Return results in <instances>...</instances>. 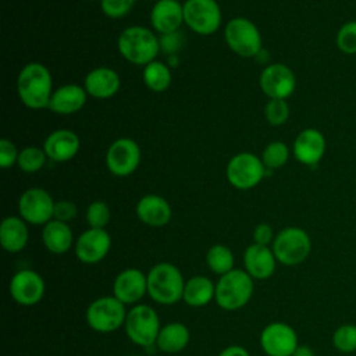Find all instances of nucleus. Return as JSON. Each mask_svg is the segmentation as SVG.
<instances>
[{
	"mask_svg": "<svg viewBox=\"0 0 356 356\" xmlns=\"http://www.w3.org/2000/svg\"><path fill=\"white\" fill-rule=\"evenodd\" d=\"M53 92L51 74L46 65L32 61L22 67L17 76V93L25 107L47 108Z\"/></svg>",
	"mask_w": 356,
	"mask_h": 356,
	"instance_id": "obj_1",
	"label": "nucleus"
},
{
	"mask_svg": "<svg viewBox=\"0 0 356 356\" xmlns=\"http://www.w3.org/2000/svg\"><path fill=\"white\" fill-rule=\"evenodd\" d=\"M117 47L128 63L142 67L154 61L160 51L159 36H156L153 29L142 25L125 28L118 36Z\"/></svg>",
	"mask_w": 356,
	"mask_h": 356,
	"instance_id": "obj_2",
	"label": "nucleus"
},
{
	"mask_svg": "<svg viewBox=\"0 0 356 356\" xmlns=\"http://www.w3.org/2000/svg\"><path fill=\"white\" fill-rule=\"evenodd\" d=\"M147 275V295L159 305L171 306L182 300L185 280L181 270L168 261L154 264Z\"/></svg>",
	"mask_w": 356,
	"mask_h": 356,
	"instance_id": "obj_3",
	"label": "nucleus"
},
{
	"mask_svg": "<svg viewBox=\"0 0 356 356\" xmlns=\"http://www.w3.org/2000/svg\"><path fill=\"white\" fill-rule=\"evenodd\" d=\"M254 280L242 268H234L220 275L216 282V303L224 310H238L252 298Z\"/></svg>",
	"mask_w": 356,
	"mask_h": 356,
	"instance_id": "obj_4",
	"label": "nucleus"
},
{
	"mask_svg": "<svg viewBox=\"0 0 356 356\" xmlns=\"http://www.w3.org/2000/svg\"><path fill=\"white\" fill-rule=\"evenodd\" d=\"M124 328L127 337L135 345L147 349L156 346L161 325L159 314L152 306L138 303L128 310Z\"/></svg>",
	"mask_w": 356,
	"mask_h": 356,
	"instance_id": "obj_5",
	"label": "nucleus"
},
{
	"mask_svg": "<svg viewBox=\"0 0 356 356\" xmlns=\"http://www.w3.org/2000/svg\"><path fill=\"white\" fill-rule=\"evenodd\" d=\"M271 249L278 263L284 266H298L309 257L312 252V239L305 229L299 227H286L275 235Z\"/></svg>",
	"mask_w": 356,
	"mask_h": 356,
	"instance_id": "obj_6",
	"label": "nucleus"
},
{
	"mask_svg": "<svg viewBox=\"0 0 356 356\" xmlns=\"http://www.w3.org/2000/svg\"><path fill=\"white\" fill-rule=\"evenodd\" d=\"M224 38L228 47L241 57H256L263 50L259 28L245 17L229 19L224 28Z\"/></svg>",
	"mask_w": 356,
	"mask_h": 356,
	"instance_id": "obj_7",
	"label": "nucleus"
},
{
	"mask_svg": "<svg viewBox=\"0 0 356 356\" xmlns=\"http://www.w3.org/2000/svg\"><path fill=\"white\" fill-rule=\"evenodd\" d=\"M127 313L125 305L115 296H100L88 306L85 318L93 331L107 334L125 324Z\"/></svg>",
	"mask_w": 356,
	"mask_h": 356,
	"instance_id": "obj_8",
	"label": "nucleus"
},
{
	"mask_svg": "<svg viewBox=\"0 0 356 356\" xmlns=\"http://www.w3.org/2000/svg\"><path fill=\"white\" fill-rule=\"evenodd\" d=\"M225 174L228 182L234 188L248 191L260 184V181L267 175V168L260 157L249 152H242L229 159Z\"/></svg>",
	"mask_w": 356,
	"mask_h": 356,
	"instance_id": "obj_9",
	"label": "nucleus"
},
{
	"mask_svg": "<svg viewBox=\"0 0 356 356\" xmlns=\"http://www.w3.org/2000/svg\"><path fill=\"white\" fill-rule=\"evenodd\" d=\"M222 21V13L216 0H186L184 3V24L197 35L216 33Z\"/></svg>",
	"mask_w": 356,
	"mask_h": 356,
	"instance_id": "obj_10",
	"label": "nucleus"
},
{
	"mask_svg": "<svg viewBox=\"0 0 356 356\" xmlns=\"http://www.w3.org/2000/svg\"><path fill=\"white\" fill-rule=\"evenodd\" d=\"M54 204L51 195L43 188H29L18 199L19 217L33 225H44L53 220Z\"/></svg>",
	"mask_w": 356,
	"mask_h": 356,
	"instance_id": "obj_11",
	"label": "nucleus"
},
{
	"mask_svg": "<svg viewBox=\"0 0 356 356\" xmlns=\"http://www.w3.org/2000/svg\"><path fill=\"white\" fill-rule=\"evenodd\" d=\"M140 163V147L131 138L115 139L106 152L107 170L115 177L134 174Z\"/></svg>",
	"mask_w": 356,
	"mask_h": 356,
	"instance_id": "obj_12",
	"label": "nucleus"
},
{
	"mask_svg": "<svg viewBox=\"0 0 356 356\" xmlns=\"http://www.w3.org/2000/svg\"><path fill=\"white\" fill-rule=\"evenodd\" d=\"M260 346L267 356H292L298 348V334L286 323L273 321L260 332Z\"/></svg>",
	"mask_w": 356,
	"mask_h": 356,
	"instance_id": "obj_13",
	"label": "nucleus"
},
{
	"mask_svg": "<svg viewBox=\"0 0 356 356\" xmlns=\"http://www.w3.org/2000/svg\"><path fill=\"white\" fill-rule=\"evenodd\" d=\"M260 89L268 99H288L295 88L296 78L293 71L281 63H271L260 74Z\"/></svg>",
	"mask_w": 356,
	"mask_h": 356,
	"instance_id": "obj_14",
	"label": "nucleus"
},
{
	"mask_svg": "<svg viewBox=\"0 0 356 356\" xmlns=\"http://www.w3.org/2000/svg\"><path fill=\"white\" fill-rule=\"evenodd\" d=\"M44 280L33 270L17 271L10 281V295L21 306L38 305L44 296Z\"/></svg>",
	"mask_w": 356,
	"mask_h": 356,
	"instance_id": "obj_15",
	"label": "nucleus"
},
{
	"mask_svg": "<svg viewBox=\"0 0 356 356\" xmlns=\"http://www.w3.org/2000/svg\"><path fill=\"white\" fill-rule=\"evenodd\" d=\"M111 249V236L106 229L88 228L75 242L76 259L85 264L102 261Z\"/></svg>",
	"mask_w": 356,
	"mask_h": 356,
	"instance_id": "obj_16",
	"label": "nucleus"
},
{
	"mask_svg": "<svg viewBox=\"0 0 356 356\" xmlns=\"http://www.w3.org/2000/svg\"><path fill=\"white\" fill-rule=\"evenodd\" d=\"M147 293V275L139 268H125L114 278L113 296L121 303L138 305Z\"/></svg>",
	"mask_w": 356,
	"mask_h": 356,
	"instance_id": "obj_17",
	"label": "nucleus"
},
{
	"mask_svg": "<svg viewBox=\"0 0 356 356\" xmlns=\"http://www.w3.org/2000/svg\"><path fill=\"white\" fill-rule=\"evenodd\" d=\"M295 159L305 165H316L325 153V138L316 128H306L293 140Z\"/></svg>",
	"mask_w": 356,
	"mask_h": 356,
	"instance_id": "obj_18",
	"label": "nucleus"
},
{
	"mask_svg": "<svg viewBox=\"0 0 356 356\" xmlns=\"http://www.w3.org/2000/svg\"><path fill=\"white\" fill-rule=\"evenodd\" d=\"M184 24V4L178 0H159L150 10V25L160 35L178 32Z\"/></svg>",
	"mask_w": 356,
	"mask_h": 356,
	"instance_id": "obj_19",
	"label": "nucleus"
},
{
	"mask_svg": "<svg viewBox=\"0 0 356 356\" xmlns=\"http://www.w3.org/2000/svg\"><path fill=\"white\" fill-rule=\"evenodd\" d=\"M243 270L253 280L270 278L277 267V259L270 246L252 243L243 252Z\"/></svg>",
	"mask_w": 356,
	"mask_h": 356,
	"instance_id": "obj_20",
	"label": "nucleus"
},
{
	"mask_svg": "<svg viewBox=\"0 0 356 356\" xmlns=\"http://www.w3.org/2000/svg\"><path fill=\"white\" fill-rule=\"evenodd\" d=\"M81 147L79 136L71 129L53 131L43 143V150L49 160L56 163H65L74 159Z\"/></svg>",
	"mask_w": 356,
	"mask_h": 356,
	"instance_id": "obj_21",
	"label": "nucleus"
},
{
	"mask_svg": "<svg viewBox=\"0 0 356 356\" xmlns=\"http://www.w3.org/2000/svg\"><path fill=\"white\" fill-rule=\"evenodd\" d=\"M121 86L120 75L115 70L108 67H97L90 70L85 79L83 88L90 97L95 99H110L113 97Z\"/></svg>",
	"mask_w": 356,
	"mask_h": 356,
	"instance_id": "obj_22",
	"label": "nucleus"
},
{
	"mask_svg": "<svg viewBox=\"0 0 356 356\" xmlns=\"http://www.w3.org/2000/svg\"><path fill=\"white\" fill-rule=\"evenodd\" d=\"M138 218L149 227L160 228L170 222L171 220V206L160 195L149 193L142 196L135 207Z\"/></svg>",
	"mask_w": 356,
	"mask_h": 356,
	"instance_id": "obj_23",
	"label": "nucleus"
},
{
	"mask_svg": "<svg viewBox=\"0 0 356 356\" xmlns=\"http://www.w3.org/2000/svg\"><path fill=\"white\" fill-rule=\"evenodd\" d=\"M88 96L89 95L83 86L76 83H67L53 92L47 108L56 114H74L85 106Z\"/></svg>",
	"mask_w": 356,
	"mask_h": 356,
	"instance_id": "obj_24",
	"label": "nucleus"
},
{
	"mask_svg": "<svg viewBox=\"0 0 356 356\" xmlns=\"http://www.w3.org/2000/svg\"><path fill=\"white\" fill-rule=\"evenodd\" d=\"M28 227L19 216H8L0 224V243L8 253L21 252L28 243Z\"/></svg>",
	"mask_w": 356,
	"mask_h": 356,
	"instance_id": "obj_25",
	"label": "nucleus"
},
{
	"mask_svg": "<svg viewBox=\"0 0 356 356\" xmlns=\"http://www.w3.org/2000/svg\"><path fill=\"white\" fill-rule=\"evenodd\" d=\"M42 242L53 254H64L74 245V234L68 222L51 220L43 225Z\"/></svg>",
	"mask_w": 356,
	"mask_h": 356,
	"instance_id": "obj_26",
	"label": "nucleus"
},
{
	"mask_svg": "<svg viewBox=\"0 0 356 356\" xmlns=\"http://www.w3.org/2000/svg\"><path fill=\"white\" fill-rule=\"evenodd\" d=\"M216 296V284L206 275H193L185 281L182 300L192 307H203Z\"/></svg>",
	"mask_w": 356,
	"mask_h": 356,
	"instance_id": "obj_27",
	"label": "nucleus"
},
{
	"mask_svg": "<svg viewBox=\"0 0 356 356\" xmlns=\"http://www.w3.org/2000/svg\"><path fill=\"white\" fill-rule=\"evenodd\" d=\"M189 339V328L184 323L172 321L160 328L156 346L164 353H178L188 346Z\"/></svg>",
	"mask_w": 356,
	"mask_h": 356,
	"instance_id": "obj_28",
	"label": "nucleus"
},
{
	"mask_svg": "<svg viewBox=\"0 0 356 356\" xmlns=\"http://www.w3.org/2000/svg\"><path fill=\"white\" fill-rule=\"evenodd\" d=\"M143 82L153 92H164L171 85V68L167 63L152 61L143 67Z\"/></svg>",
	"mask_w": 356,
	"mask_h": 356,
	"instance_id": "obj_29",
	"label": "nucleus"
},
{
	"mask_svg": "<svg viewBox=\"0 0 356 356\" xmlns=\"http://www.w3.org/2000/svg\"><path fill=\"white\" fill-rule=\"evenodd\" d=\"M206 264L214 274L224 275L235 268V257L228 246L216 243L206 253Z\"/></svg>",
	"mask_w": 356,
	"mask_h": 356,
	"instance_id": "obj_30",
	"label": "nucleus"
},
{
	"mask_svg": "<svg viewBox=\"0 0 356 356\" xmlns=\"http://www.w3.org/2000/svg\"><path fill=\"white\" fill-rule=\"evenodd\" d=\"M46 160H47V156L43 147L40 149L38 146H26L22 150H19L17 165L24 172L33 174L44 167Z\"/></svg>",
	"mask_w": 356,
	"mask_h": 356,
	"instance_id": "obj_31",
	"label": "nucleus"
},
{
	"mask_svg": "<svg viewBox=\"0 0 356 356\" xmlns=\"http://www.w3.org/2000/svg\"><path fill=\"white\" fill-rule=\"evenodd\" d=\"M260 159L267 170L280 168V167L285 165L289 159V147L286 146V143H284L281 140L270 142L264 147Z\"/></svg>",
	"mask_w": 356,
	"mask_h": 356,
	"instance_id": "obj_32",
	"label": "nucleus"
},
{
	"mask_svg": "<svg viewBox=\"0 0 356 356\" xmlns=\"http://www.w3.org/2000/svg\"><path fill=\"white\" fill-rule=\"evenodd\" d=\"M332 345L342 353L356 350V324H342L332 334Z\"/></svg>",
	"mask_w": 356,
	"mask_h": 356,
	"instance_id": "obj_33",
	"label": "nucleus"
},
{
	"mask_svg": "<svg viewBox=\"0 0 356 356\" xmlns=\"http://www.w3.org/2000/svg\"><path fill=\"white\" fill-rule=\"evenodd\" d=\"M85 218L89 228L106 229V227L111 220V210L106 202L95 200L88 206Z\"/></svg>",
	"mask_w": 356,
	"mask_h": 356,
	"instance_id": "obj_34",
	"label": "nucleus"
},
{
	"mask_svg": "<svg viewBox=\"0 0 356 356\" xmlns=\"http://www.w3.org/2000/svg\"><path fill=\"white\" fill-rule=\"evenodd\" d=\"M289 113L291 110L285 99H270L264 106L266 121L273 127L285 124L289 118Z\"/></svg>",
	"mask_w": 356,
	"mask_h": 356,
	"instance_id": "obj_35",
	"label": "nucleus"
},
{
	"mask_svg": "<svg viewBox=\"0 0 356 356\" xmlns=\"http://www.w3.org/2000/svg\"><path fill=\"white\" fill-rule=\"evenodd\" d=\"M337 47L341 53L356 54V21H348L341 25L335 38Z\"/></svg>",
	"mask_w": 356,
	"mask_h": 356,
	"instance_id": "obj_36",
	"label": "nucleus"
},
{
	"mask_svg": "<svg viewBox=\"0 0 356 356\" xmlns=\"http://www.w3.org/2000/svg\"><path fill=\"white\" fill-rule=\"evenodd\" d=\"M136 0H100V8L103 14L108 18L117 19L127 15Z\"/></svg>",
	"mask_w": 356,
	"mask_h": 356,
	"instance_id": "obj_37",
	"label": "nucleus"
},
{
	"mask_svg": "<svg viewBox=\"0 0 356 356\" xmlns=\"http://www.w3.org/2000/svg\"><path fill=\"white\" fill-rule=\"evenodd\" d=\"M19 150L10 139L0 140V165L1 168H10L17 164Z\"/></svg>",
	"mask_w": 356,
	"mask_h": 356,
	"instance_id": "obj_38",
	"label": "nucleus"
},
{
	"mask_svg": "<svg viewBox=\"0 0 356 356\" xmlns=\"http://www.w3.org/2000/svg\"><path fill=\"white\" fill-rule=\"evenodd\" d=\"M159 43H160V50L165 56H172L178 54V51L182 47L184 39L179 32H172V33H165L159 36Z\"/></svg>",
	"mask_w": 356,
	"mask_h": 356,
	"instance_id": "obj_39",
	"label": "nucleus"
},
{
	"mask_svg": "<svg viewBox=\"0 0 356 356\" xmlns=\"http://www.w3.org/2000/svg\"><path fill=\"white\" fill-rule=\"evenodd\" d=\"M76 213H78V207L72 200H58L54 204L53 220L70 222L71 220L75 218Z\"/></svg>",
	"mask_w": 356,
	"mask_h": 356,
	"instance_id": "obj_40",
	"label": "nucleus"
},
{
	"mask_svg": "<svg viewBox=\"0 0 356 356\" xmlns=\"http://www.w3.org/2000/svg\"><path fill=\"white\" fill-rule=\"evenodd\" d=\"M252 236H253V243H259V245H264V246L271 245L275 238L271 225L267 222H260L259 225H256Z\"/></svg>",
	"mask_w": 356,
	"mask_h": 356,
	"instance_id": "obj_41",
	"label": "nucleus"
},
{
	"mask_svg": "<svg viewBox=\"0 0 356 356\" xmlns=\"http://www.w3.org/2000/svg\"><path fill=\"white\" fill-rule=\"evenodd\" d=\"M218 356H250L249 352L241 346V345H229L227 348H224Z\"/></svg>",
	"mask_w": 356,
	"mask_h": 356,
	"instance_id": "obj_42",
	"label": "nucleus"
},
{
	"mask_svg": "<svg viewBox=\"0 0 356 356\" xmlns=\"http://www.w3.org/2000/svg\"><path fill=\"white\" fill-rule=\"evenodd\" d=\"M292 356H316V355H314V350L310 346H307V345H298V348L295 349Z\"/></svg>",
	"mask_w": 356,
	"mask_h": 356,
	"instance_id": "obj_43",
	"label": "nucleus"
},
{
	"mask_svg": "<svg viewBox=\"0 0 356 356\" xmlns=\"http://www.w3.org/2000/svg\"><path fill=\"white\" fill-rule=\"evenodd\" d=\"M178 64H179V57H178V54L167 56V65H168L170 68H174V67H177Z\"/></svg>",
	"mask_w": 356,
	"mask_h": 356,
	"instance_id": "obj_44",
	"label": "nucleus"
},
{
	"mask_svg": "<svg viewBox=\"0 0 356 356\" xmlns=\"http://www.w3.org/2000/svg\"><path fill=\"white\" fill-rule=\"evenodd\" d=\"M86 1H96V0H86ZM100 1V0H99Z\"/></svg>",
	"mask_w": 356,
	"mask_h": 356,
	"instance_id": "obj_45",
	"label": "nucleus"
},
{
	"mask_svg": "<svg viewBox=\"0 0 356 356\" xmlns=\"http://www.w3.org/2000/svg\"><path fill=\"white\" fill-rule=\"evenodd\" d=\"M128 356H139V355H128Z\"/></svg>",
	"mask_w": 356,
	"mask_h": 356,
	"instance_id": "obj_46",
	"label": "nucleus"
}]
</instances>
